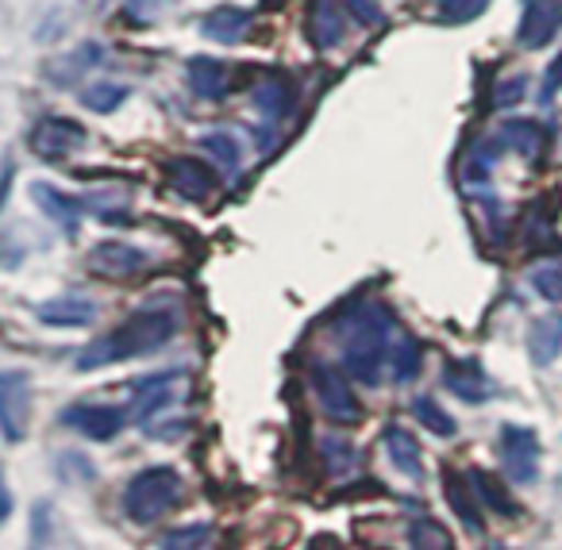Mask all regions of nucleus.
<instances>
[{"label": "nucleus", "mask_w": 562, "mask_h": 550, "mask_svg": "<svg viewBox=\"0 0 562 550\" xmlns=\"http://www.w3.org/2000/svg\"><path fill=\"white\" fill-rule=\"evenodd\" d=\"M173 332H178V316H173V312H162V308L135 312L116 332L101 335V339L81 350L78 370H104V366H112V362H124V358L158 350L162 343L173 339Z\"/></svg>", "instance_id": "nucleus-1"}, {"label": "nucleus", "mask_w": 562, "mask_h": 550, "mask_svg": "<svg viewBox=\"0 0 562 550\" xmlns=\"http://www.w3.org/2000/svg\"><path fill=\"white\" fill-rule=\"evenodd\" d=\"M339 335H344L347 370L367 385H378L382 362L393 347V312L385 304H362L339 319Z\"/></svg>", "instance_id": "nucleus-2"}, {"label": "nucleus", "mask_w": 562, "mask_h": 550, "mask_svg": "<svg viewBox=\"0 0 562 550\" xmlns=\"http://www.w3.org/2000/svg\"><path fill=\"white\" fill-rule=\"evenodd\" d=\"M181 496V478L170 465H150V470L135 473L124 489V512L135 524H155L166 512L178 504Z\"/></svg>", "instance_id": "nucleus-3"}, {"label": "nucleus", "mask_w": 562, "mask_h": 550, "mask_svg": "<svg viewBox=\"0 0 562 550\" xmlns=\"http://www.w3.org/2000/svg\"><path fill=\"white\" fill-rule=\"evenodd\" d=\"M32 427V385L27 373L4 370L0 373V435L9 442H20Z\"/></svg>", "instance_id": "nucleus-4"}, {"label": "nucleus", "mask_w": 562, "mask_h": 550, "mask_svg": "<svg viewBox=\"0 0 562 550\" xmlns=\"http://www.w3.org/2000/svg\"><path fill=\"white\" fill-rule=\"evenodd\" d=\"M308 373H313V389H316V396H321L324 412H328L336 424H359L362 419L359 396H355V389L347 385L344 373L328 362H313Z\"/></svg>", "instance_id": "nucleus-5"}, {"label": "nucleus", "mask_w": 562, "mask_h": 550, "mask_svg": "<svg viewBox=\"0 0 562 550\" xmlns=\"http://www.w3.org/2000/svg\"><path fill=\"white\" fill-rule=\"evenodd\" d=\"M501 462L516 485H531L539 478V435L531 427H501Z\"/></svg>", "instance_id": "nucleus-6"}, {"label": "nucleus", "mask_w": 562, "mask_h": 550, "mask_svg": "<svg viewBox=\"0 0 562 550\" xmlns=\"http://www.w3.org/2000/svg\"><path fill=\"white\" fill-rule=\"evenodd\" d=\"M81 147H86V127L74 124V120L47 116L32 132V150L40 158H47V162H63V158L78 155Z\"/></svg>", "instance_id": "nucleus-7"}, {"label": "nucleus", "mask_w": 562, "mask_h": 550, "mask_svg": "<svg viewBox=\"0 0 562 550\" xmlns=\"http://www.w3.org/2000/svg\"><path fill=\"white\" fill-rule=\"evenodd\" d=\"M143 266H147V255L120 239L97 243V247L89 250V273H97V278H104V281H127V278H135Z\"/></svg>", "instance_id": "nucleus-8"}, {"label": "nucleus", "mask_w": 562, "mask_h": 550, "mask_svg": "<svg viewBox=\"0 0 562 550\" xmlns=\"http://www.w3.org/2000/svg\"><path fill=\"white\" fill-rule=\"evenodd\" d=\"M559 27H562V0H528L516 40H520V47L536 50V47H547Z\"/></svg>", "instance_id": "nucleus-9"}, {"label": "nucleus", "mask_w": 562, "mask_h": 550, "mask_svg": "<svg viewBox=\"0 0 562 550\" xmlns=\"http://www.w3.org/2000/svg\"><path fill=\"white\" fill-rule=\"evenodd\" d=\"M124 408H109V404H81V408H70L66 412V424L78 427L81 435H89V439H112V435H120V427H124Z\"/></svg>", "instance_id": "nucleus-10"}, {"label": "nucleus", "mask_w": 562, "mask_h": 550, "mask_svg": "<svg viewBox=\"0 0 562 550\" xmlns=\"http://www.w3.org/2000/svg\"><path fill=\"white\" fill-rule=\"evenodd\" d=\"M443 381H447V389H451V393L459 396V401H470V404L485 401V396L493 393L490 378H485V370L474 362V358H462V362H447Z\"/></svg>", "instance_id": "nucleus-11"}, {"label": "nucleus", "mask_w": 562, "mask_h": 550, "mask_svg": "<svg viewBox=\"0 0 562 550\" xmlns=\"http://www.w3.org/2000/svg\"><path fill=\"white\" fill-rule=\"evenodd\" d=\"M166 173H170V186L178 189L181 197H189V201H204V197L216 189V173L204 162H196V158H173V162L166 166Z\"/></svg>", "instance_id": "nucleus-12"}, {"label": "nucleus", "mask_w": 562, "mask_h": 550, "mask_svg": "<svg viewBox=\"0 0 562 550\" xmlns=\"http://www.w3.org/2000/svg\"><path fill=\"white\" fill-rule=\"evenodd\" d=\"M528 355L536 366H551L562 355V316L559 312H547L536 316L528 327Z\"/></svg>", "instance_id": "nucleus-13"}, {"label": "nucleus", "mask_w": 562, "mask_h": 550, "mask_svg": "<svg viewBox=\"0 0 562 550\" xmlns=\"http://www.w3.org/2000/svg\"><path fill=\"white\" fill-rule=\"evenodd\" d=\"M178 373H158V378H143L135 385V401H132V416L139 424H147L150 416H158V408L173 401V389H178Z\"/></svg>", "instance_id": "nucleus-14"}, {"label": "nucleus", "mask_w": 562, "mask_h": 550, "mask_svg": "<svg viewBox=\"0 0 562 550\" xmlns=\"http://www.w3.org/2000/svg\"><path fill=\"white\" fill-rule=\"evenodd\" d=\"M497 143L508 150H516L524 162H536L547 147V132H543V124H536V120H505Z\"/></svg>", "instance_id": "nucleus-15"}, {"label": "nucleus", "mask_w": 562, "mask_h": 550, "mask_svg": "<svg viewBox=\"0 0 562 550\" xmlns=\"http://www.w3.org/2000/svg\"><path fill=\"white\" fill-rule=\"evenodd\" d=\"M186 81L204 101H220V97H227V89H232V74H227V66L216 63V58H189Z\"/></svg>", "instance_id": "nucleus-16"}, {"label": "nucleus", "mask_w": 562, "mask_h": 550, "mask_svg": "<svg viewBox=\"0 0 562 550\" xmlns=\"http://www.w3.org/2000/svg\"><path fill=\"white\" fill-rule=\"evenodd\" d=\"M443 493H447V501H451V508H454V516H459V524L467 527L470 535H482L485 531V524H482V512H477V493H474V485H470V478L462 481L454 470H447V478H443Z\"/></svg>", "instance_id": "nucleus-17"}, {"label": "nucleus", "mask_w": 562, "mask_h": 550, "mask_svg": "<svg viewBox=\"0 0 562 550\" xmlns=\"http://www.w3.org/2000/svg\"><path fill=\"white\" fill-rule=\"evenodd\" d=\"M47 327H89L97 319V304L89 296H55L40 308Z\"/></svg>", "instance_id": "nucleus-18"}, {"label": "nucleus", "mask_w": 562, "mask_h": 550, "mask_svg": "<svg viewBox=\"0 0 562 550\" xmlns=\"http://www.w3.org/2000/svg\"><path fill=\"white\" fill-rule=\"evenodd\" d=\"M308 35L321 50L336 47L344 35V9L336 0H313V16H308Z\"/></svg>", "instance_id": "nucleus-19"}, {"label": "nucleus", "mask_w": 562, "mask_h": 550, "mask_svg": "<svg viewBox=\"0 0 562 550\" xmlns=\"http://www.w3.org/2000/svg\"><path fill=\"white\" fill-rule=\"evenodd\" d=\"M32 193H35V204H40V209L47 212V216L55 220L58 227H66V232H74V227H78L81 204L74 201V197L58 193V189H55V186H47V181H35Z\"/></svg>", "instance_id": "nucleus-20"}, {"label": "nucleus", "mask_w": 562, "mask_h": 550, "mask_svg": "<svg viewBox=\"0 0 562 550\" xmlns=\"http://www.w3.org/2000/svg\"><path fill=\"white\" fill-rule=\"evenodd\" d=\"M247 27H250L247 9H216L204 16L201 32L209 35L212 43H227V47H232V43H239L243 35H247Z\"/></svg>", "instance_id": "nucleus-21"}, {"label": "nucleus", "mask_w": 562, "mask_h": 550, "mask_svg": "<svg viewBox=\"0 0 562 550\" xmlns=\"http://www.w3.org/2000/svg\"><path fill=\"white\" fill-rule=\"evenodd\" d=\"M470 485H474V493H477V501L485 504V508H493L497 516H508L513 519L516 512V501L508 496V489H505V481L497 478V473H490V470H470Z\"/></svg>", "instance_id": "nucleus-22"}, {"label": "nucleus", "mask_w": 562, "mask_h": 550, "mask_svg": "<svg viewBox=\"0 0 562 550\" xmlns=\"http://www.w3.org/2000/svg\"><path fill=\"white\" fill-rule=\"evenodd\" d=\"M385 450H390L393 465H397L401 473H408V478H420L424 473L420 442H416L405 427H390V431H385Z\"/></svg>", "instance_id": "nucleus-23"}, {"label": "nucleus", "mask_w": 562, "mask_h": 550, "mask_svg": "<svg viewBox=\"0 0 562 550\" xmlns=\"http://www.w3.org/2000/svg\"><path fill=\"white\" fill-rule=\"evenodd\" d=\"M255 104H258V112H262V116L270 120V124H278V120L293 109V89H290V81L273 78V81H266V86H258L255 89Z\"/></svg>", "instance_id": "nucleus-24"}, {"label": "nucleus", "mask_w": 562, "mask_h": 550, "mask_svg": "<svg viewBox=\"0 0 562 550\" xmlns=\"http://www.w3.org/2000/svg\"><path fill=\"white\" fill-rule=\"evenodd\" d=\"M420 362H424V350L413 335H401L397 343L390 347V370H393V381H413L420 373Z\"/></svg>", "instance_id": "nucleus-25"}, {"label": "nucleus", "mask_w": 562, "mask_h": 550, "mask_svg": "<svg viewBox=\"0 0 562 550\" xmlns=\"http://www.w3.org/2000/svg\"><path fill=\"white\" fill-rule=\"evenodd\" d=\"M78 204L101 220H120V216H127V209H132V197H127L124 189H104V193H86Z\"/></svg>", "instance_id": "nucleus-26"}, {"label": "nucleus", "mask_w": 562, "mask_h": 550, "mask_svg": "<svg viewBox=\"0 0 562 550\" xmlns=\"http://www.w3.org/2000/svg\"><path fill=\"white\" fill-rule=\"evenodd\" d=\"M413 412H416V419H420V424L428 427L431 435H454V419L447 416V412L439 408V404L431 401V396H416Z\"/></svg>", "instance_id": "nucleus-27"}, {"label": "nucleus", "mask_w": 562, "mask_h": 550, "mask_svg": "<svg viewBox=\"0 0 562 550\" xmlns=\"http://www.w3.org/2000/svg\"><path fill=\"white\" fill-rule=\"evenodd\" d=\"M201 147L209 150L212 162H220L224 170H235V166H239V143H235L227 132H209V135H201Z\"/></svg>", "instance_id": "nucleus-28"}, {"label": "nucleus", "mask_w": 562, "mask_h": 550, "mask_svg": "<svg viewBox=\"0 0 562 550\" xmlns=\"http://www.w3.org/2000/svg\"><path fill=\"white\" fill-rule=\"evenodd\" d=\"M408 542H413V547H428V550H447L451 547V535H447L436 519H416V524L408 527Z\"/></svg>", "instance_id": "nucleus-29"}, {"label": "nucleus", "mask_w": 562, "mask_h": 550, "mask_svg": "<svg viewBox=\"0 0 562 550\" xmlns=\"http://www.w3.org/2000/svg\"><path fill=\"white\" fill-rule=\"evenodd\" d=\"M490 9V0H439V16L447 24H470Z\"/></svg>", "instance_id": "nucleus-30"}, {"label": "nucleus", "mask_w": 562, "mask_h": 550, "mask_svg": "<svg viewBox=\"0 0 562 550\" xmlns=\"http://www.w3.org/2000/svg\"><path fill=\"white\" fill-rule=\"evenodd\" d=\"M124 101H127V89L124 86H89L86 89V104L93 112H116Z\"/></svg>", "instance_id": "nucleus-31"}, {"label": "nucleus", "mask_w": 562, "mask_h": 550, "mask_svg": "<svg viewBox=\"0 0 562 550\" xmlns=\"http://www.w3.org/2000/svg\"><path fill=\"white\" fill-rule=\"evenodd\" d=\"M531 285L547 296V301H562V266H543L531 273Z\"/></svg>", "instance_id": "nucleus-32"}, {"label": "nucleus", "mask_w": 562, "mask_h": 550, "mask_svg": "<svg viewBox=\"0 0 562 550\" xmlns=\"http://www.w3.org/2000/svg\"><path fill=\"white\" fill-rule=\"evenodd\" d=\"M204 542H212V531L204 524H196V527H178V531H170L162 539V547H204Z\"/></svg>", "instance_id": "nucleus-33"}, {"label": "nucleus", "mask_w": 562, "mask_h": 550, "mask_svg": "<svg viewBox=\"0 0 562 550\" xmlns=\"http://www.w3.org/2000/svg\"><path fill=\"white\" fill-rule=\"evenodd\" d=\"M344 12H351L362 27H378L382 24V4L378 0H344Z\"/></svg>", "instance_id": "nucleus-34"}, {"label": "nucleus", "mask_w": 562, "mask_h": 550, "mask_svg": "<svg viewBox=\"0 0 562 550\" xmlns=\"http://www.w3.org/2000/svg\"><path fill=\"white\" fill-rule=\"evenodd\" d=\"M524 89H528V81L524 78H513V81H505V86H497V97H493V104L497 109H508V104H516L524 97Z\"/></svg>", "instance_id": "nucleus-35"}, {"label": "nucleus", "mask_w": 562, "mask_h": 550, "mask_svg": "<svg viewBox=\"0 0 562 550\" xmlns=\"http://www.w3.org/2000/svg\"><path fill=\"white\" fill-rule=\"evenodd\" d=\"M554 93H562V55L547 66V78H543V101H551Z\"/></svg>", "instance_id": "nucleus-36"}, {"label": "nucleus", "mask_w": 562, "mask_h": 550, "mask_svg": "<svg viewBox=\"0 0 562 550\" xmlns=\"http://www.w3.org/2000/svg\"><path fill=\"white\" fill-rule=\"evenodd\" d=\"M12 166H4V170H0V209H4V197H9V189H12Z\"/></svg>", "instance_id": "nucleus-37"}, {"label": "nucleus", "mask_w": 562, "mask_h": 550, "mask_svg": "<svg viewBox=\"0 0 562 550\" xmlns=\"http://www.w3.org/2000/svg\"><path fill=\"white\" fill-rule=\"evenodd\" d=\"M155 4H158V0H127V9H132L135 16H147V12L155 9Z\"/></svg>", "instance_id": "nucleus-38"}, {"label": "nucleus", "mask_w": 562, "mask_h": 550, "mask_svg": "<svg viewBox=\"0 0 562 550\" xmlns=\"http://www.w3.org/2000/svg\"><path fill=\"white\" fill-rule=\"evenodd\" d=\"M4 519H9V493L0 489V524H4Z\"/></svg>", "instance_id": "nucleus-39"}]
</instances>
